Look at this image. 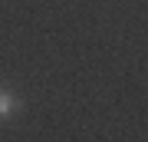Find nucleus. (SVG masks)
I'll return each mask as SVG.
<instances>
[{"instance_id": "1", "label": "nucleus", "mask_w": 148, "mask_h": 142, "mask_svg": "<svg viewBox=\"0 0 148 142\" xmlns=\"http://www.w3.org/2000/svg\"><path fill=\"white\" fill-rule=\"evenodd\" d=\"M16 112V99L10 93H0V116H13Z\"/></svg>"}]
</instances>
